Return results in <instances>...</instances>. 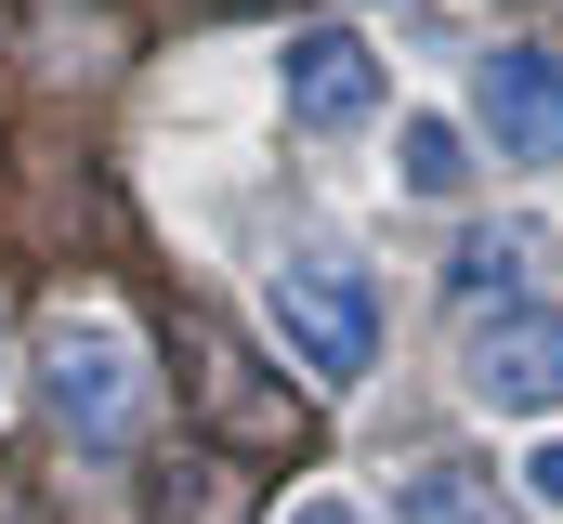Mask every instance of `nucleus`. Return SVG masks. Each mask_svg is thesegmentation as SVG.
I'll list each match as a JSON object with an SVG mask.
<instances>
[{"label":"nucleus","mask_w":563,"mask_h":524,"mask_svg":"<svg viewBox=\"0 0 563 524\" xmlns=\"http://www.w3.org/2000/svg\"><path fill=\"white\" fill-rule=\"evenodd\" d=\"M263 315H276L288 368L314 393H354L367 368H380V275L354 250H288L276 275H263Z\"/></svg>","instance_id":"obj_1"},{"label":"nucleus","mask_w":563,"mask_h":524,"mask_svg":"<svg viewBox=\"0 0 563 524\" xmlns=\"http://www.w3.org/2000/svg\"><path fill=\"white\" fill-rule=\"evenodd\" d=\"M40 393H53V419L79 433V446H119L144 419V354L132 328L106 315V302H66L53 328H40Z\"/></svg>","instance_id":"obj_2"},{"label":"nucleus","mask_w":563,"mask_h":524,"mask_svg":"<svg viewBox=\"0 0 563 524\" xmlns=\"http://www.w3.org/2000/svg\"><path fill=\"white\" fill-rule=\"evenodd\" d=\"M472 131L498 144V171H563V66L538 40H498L472 66Z\"/></svg>","instance_id":"obj_3"},{"label":"nucleus","mask_w":563,"mask_h":524,"mask_svg":"<svg viewBox=\"0 0 563 524\" xmlns=\"http://www.w3.org/2000/svg\"><path fill=\"white\" fill-rule=\"evenodd\" d=\"M459 393H472V406H498V419L563 406V315H538V302L472 315V341H459Z\"/></svg>","instance_id":"obj_4"},{"label":"nucleus","mask_w":563,"mask_h":524,"mask_svg":"<svg viewBox=\"0 0 563 524\" xmlns=\"http://www.w3.org/2000/svg\"><path fill=\"white\" fill-rule=\"evenodd\" d=\"M276 92H288L301 131H354V119H380V53H367L354 26H301L276 53Z\"/></svg>","instance_id":"obj_5"},{"label":"nucleus","mask_w":563,"mask_h":524,"mask_svg":"<svg viewBox=\"0 0 563 524\" xmlns=\"http://www.w3.org/2000/svg\"><path fill=\"white\" fill-rule=\"evenodd\" d=\"M394 524H525L498 499V472H459V459H420V472H394Z\"/></svg>","instance_id":"obj_6"},{"label":"nucleus","mask_w":563,"mask_h":524,"mask_svg":"<svg viewBox=\"0 0 563 524\" xmlns=\"http://www.w3.org/2000/svg\"><path fill=\"white\" fill-rule=\"evenodd\" d=\"M394 171H407V197H459V184H472V144L445 119H407L394 131Z\"/></svg>","instance_id":"obj_7"},{"label":"nucleus","mask_w":563,"mask_h":524,"mask_svg":"<svg viewBox=\"0 0 563 524\" xmlns=\"http://www.w3.org/2000/svg\"><path fill=\"white\" fill-rule=\"evenodd\" d=\"M525 262H538V237H525V223H485V237L459 250V288H472V302H485V288L511 302V288H525Z\"/></svg>","instance_id":"obj_8"},{"label":"nucleus","mask_w":563,"mask_h":524,"mask_svg":"<svg viewBox=\"0 0 563 524\" xmlns=\"http://www.w3.org/2000/svg\"><path fill=\"white\" fill-rule=\"evenodd\" d=\"M276 524H367V512H354V499H328V485H314V499H288Z\"/></svg>","instance_id":"obj_9"},{"label":"nucleus","mask_w":563,"mask_h":524,"mask_svg":"<svg viewBox=\"0 0 563 524\" xmlns=\"http://www.w3.org/2000/svg\"><path fill=\"white\" fill-rule=\"evenodd\" d=\"M538 499H551V512H563V446H538Z\"/></svg>","instance_id":"obj_10"}]
</instances>
